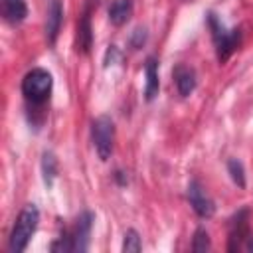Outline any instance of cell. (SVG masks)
<instances>
[{"mask_svg":"<svg viewBox=\"0 0 253 253\" xmlns=\"http://www.w3.org/2000/svg\"><path fill=\"white\" fill-rule=\"evenodd\" d=\"M93 45V28H91V4H87L85 12L77 22V36H75V49L77 53H89Z\"/></svg>","mask_w":253,"mask_h":253,"instance_id":"8","label":"cell"},{"mask_svg":"<svg viewBox=\"0 0 253 253\" xmlns=\"http://www.w3.org/2000/svg\"><path fill=\"white\" fill-rule=\"evenodd\" d=\"M61 22H63V2L61 0H49L47 18H45V38H47L49 45L55 43L57 34L61 30Z\"/></svg>","mask_w":253,"mask_h":253,"instance_id":"9","label":"cell"},{"mask_svg":"<svg viewBox=\"0 0 253 253\" xmlns=\"http://www.w3.org/2000/svg\"><path fill=\"white\" fill-rule=\"evenodd\" d=\"M93 219H95V215L91 211H83L75 219L73 229H67L57 241H53L49 245V249L51 251H61V253H69V251H79L81 253V251H87Z\"/></svg>","mask_w":253,"mask_h":253,"instance_id":"1","label":"cell"},{"mask_svg":"<svg viewBox=\"0 0 253 253\" xmlns=\"http://www.w3.org/2000/svg\"><path fill=\"white\" fill-rule=\"evenodd\" d=\"M91 138H93V146L99 154V158L105 162L109 160V156L113 154V146H115V123L111 117L101 115L91 123Z\"/></svg>","mask_w":253,"mask_h":253,"instance_id":"5","label":"cell"},{"mask_svg":"<svg viewBox=\"0 0 253 253\" xmlns=\"http://www.w3.org/2000/svg\"><path fill=\"white\" fill-rule=\"evenodd\" d=\"M247 215H249L247 210H241L229 219V245H227L229 251H239V249L253 251V233L249 229Z\"/></svg>","mask_w":253,"mask_h":253,"instance_id":"6","label":"cell"},{"mask_svg":"<svg viewBox=\"0 0 253 253\" xmlns=\"http://www.w3.org/2000/svg\"><path fill=\"white\" fill-rule=\"evenodd\" d=\"M227 172H229L231 180H233L239 188H245V168H243L241 160L229 158V160H227Z\"/></svg>","mask_w":253,"mask_h":253,"instance_id":"15","label":"cell"},{"mask_svg":"<svg viewBox=\"0 0 253 253\" xmlns=\"http://www.w3.org/2000/svg\"><path fill=\"white\" fill-rule=\"evenodd\" d=\"M38 223H40V211H38V208L34 204H28L20 211V215H18L14 227H12V233H10L8 247H10L12 253H20V251H24L28 247L32 235L38 229Z\"/></svg>","mask_w":253,"mask_h":253,"instance_id":"2","label":"cell"},{"mask_svg":"<svg viewBox=\"0 0 253 253\" xmlns=\"http://www.w3.org/2000/svg\"><path fill=\"white\" fill-rule=\"evenodd\" d=\"M142 249V241L136 229H128L125 233V241H123V251L125 253H138Z\"/></svg>","mask_w":253,"mask_h":253,"instance_id":"17","label":"cell"},{"mask_svg":"<svg viewBox=\"0 0 253 253\" xmlns=\"http://www.w3.org/2000/svg\"><path fill=\"white\" fill-rule=\"evenodd\" d=\"M172 77H174V85L178 89V93L182 97H190L198 85V79H196V71L184 63H178L172 71Z\"/></svg>","mask_w":253,"mask_h":253,"instance_id":"10","label":"cell"},{"mask_svg":"<svg viewBox=\"0 0 253 253\" xmlns=\"http://www.w3.org/2000/svg\"><path fill=\"white\" fill-rule=\"evenodd\" d=\"M134 10V2L132 0H111L109 4V20L113 26H123L130 20Z\"/></svg>","mask_w":253,"mask_h":253,"instance_id":"13","label":"cell"},{"mask_svg":"<svg viewBox=\"0 0 253 253\" xmlns=\"http://www.w3.org/2000/svg\"><path fill=\"white\" fill-rule=\"evenodd\" d=\"M186 196H188V202L192 206V210L202 217V219H208L215 213V204L213 200L208 196V192L204 190V186L200 184V180H192L188 184V190H186Z\"/></svg>","mask_w":253,"mask_h":253,"instance_id":"7","label":"cell"},{"mask_svg":"<svg viewBox=\"0 0 253 253\" xmlns=\"http://www.w3.org/2000/svg\"><path fill=\"white\" fill-rule=\"evenodd\" d=\"M0 12L8 24L16 26L26 20L28 6H26V0H0Z\"/></svg>","mask_w":253,"mask_h":253,"instance_id":"12","label":"cell"},{"mask_svg":"<svg viewBox=\"0 0 253 253\" xmlns=\"http://www.w3.org/2000/svg\"><path fill=\"white\" fill-rule=\"evenodd\" d=\"M51 87H53L51 73L42 67L30 69L22 79V93L30 105H38V107L43 105L49 99Z\"/></svg>","mask_w":253,"mask_h":253,"instance_id":"4","label":"cell"},{"mask_svg":"<svg viewBox=\"0 0 253 253\" xmlns=\"http://www.w3.org/2000/svg\"><path fill=\"white\" fill-rule=\"evenodd\" d=\"M42 172H43V182L45 186L49 188L53 184V178L57 174V160L51 152H43V158H42Z\"/></svg>","mask_w":253,"mask_h":253,"instance_id":"14","label":"cell"},{"mask_svg":"<svg viewBox=\"0 0 253 253\" xmlns=\"http://www.w3.org/2000/svg\"><path fill=\"white\" fill-rule=\"evenodd\" d=\"M208 28L211 32V40H213V45H215L217 61L225 63L231 57V53L235 51V47L239 45V42H241V30H237V28L225 30V26L219 22V18L213 12L208 14Z\"/></svg>","mask_w":253,"mask_h":253,"instance_id":"3","label":"cell"},{"mask_svg":"<svg viewBox=\"0 0 253 253\" xmlns=\"http://www.w3.org/2000/svg\"><path fill=\"white\" fill-rule=\"evenodd\" d=\"M144 75H146V83H144V99L152 101L158 95L160 89V79H158V59L154 55L146 57L144 61Z\"/></svg>","mask_w":253,"mask_h":253,"instance_id":"11","label":"cell"},{"mask_svg":"<svg viewBox=\"0 0 253 253\" xmlns=\"http://www.w3.org/2000/svg\"><path fill=\"white\" fill-rule=\"evenodd\" d=\"M211 247V241H210V233L204 229V227H198L196 233H194V239H192V251L196 253H204Z\"/></svg>","mask_w":253,"mask_h":253,"instance_id":"16","label":"cell"},{"mask_svg":"<svg viewBox=\"0 0 253 253\" xmlns=\"http://www.w3.org/2000/svg\"><path fill=\"white\" fill-rule=\"evenodd\" d=\"M125 174H126V172H121V170H117V172H115V180H117L121 186H126V182H128V178H126Z\"/></svg>","mask_w":253,"mask_h":253,"instance_id":"19","label":"cell"},{"mask_svg":"<svg viewBox=\"0 0 253 253\" xmlns=\"http://www.w3.org/2000/svg\"><path fill=\"white\" fill-rule=\"evenodd\" d=\"M144 42H146V30H144V28H136V30L132 32V36H130V45H132V49L142 47Z\"/></svg>","mask_w":253,"mask_h":253,"instance_id":"18","label":"cell"}]
</instances>
